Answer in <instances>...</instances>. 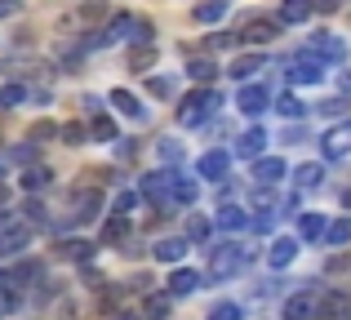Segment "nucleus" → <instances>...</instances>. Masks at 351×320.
Instances as JSON below:
<instances>
[{
    "mask_svg": "<svg viewBox=\"0 0 351 320\" xmlns=\"http://www.w3.org/2000/svg\"><path fill=\"white\" fill-rule=\"evenodd\" d=\"M343 205H347V209H351V187H347V191H343Z\"/></svg>",
    "mask_w": 351,
    "mask_h": 320,
    "instance_id": "52",
    "label": "nucleus"
},
{
    "mask_svg": "<svg viewBox=\"0 0 351 320\" xmlns=\"http://www.w3.org/2000/svg\"><path fill=\"white\" fill-rule=\"evenodd\" d=\"M173 173H178V169H173ZM173 173H169V169H156V173H147V178L138 182V196H147V200H160V205H165V200H169V187H173Z\"/></svg>",
    "mask_w": 351,
    "mask_h": 320,
    "instance_id": "7",
    "label": "nucleus"
},
{
    "mask_svg": "<svg viewBox=\"0 0 351 320\" xmlns=\"http://www.w3.org/2000/svg\"><path fill=\"white\" fill-rule=\"evenodd\" d=\"M311 53H316L320 62H343L347 58V45L338 40L334 32H316V36H311Z\"/></svg>",
    "mask_w": 351,
    "mask_h": 320,
    "instance_id": "8",
    "label": "nucleus"
},
{
    "mask_svg": "<svg viewBox=\"0 0 351 320\" xmlns=\"http://www.w3.org/2000/svg\"><path fill=\"white\" fill-rule=\"evenodd\" d=\"M227 14L223 0H209V5H196V23H218V18Z\"/></svg>",
    "mask_w": 351,
    "mask_h": 320,
    "instance_id": "34",
    "label": "nucleus"
},
{
    "mask_svg": "<svg viewBox=\"0 0 351 320\" xmlns=\"http://www.w3.org/2000/svg\"><path fill=\"white\" fill-rule=\"evenodd\" d=\"M289 80L293 85H320V80H325V62L316 58V53H298V58L289 62Z\"/></svg>",
    "mask_w": 351,
    "mask_h": 320,
    "instance_id": "3",
    "label": "nucleus"
},
{
    "mask_svg": "<svg viewBox=\"0 0 351 320\" xmlns=\"http://www.w3.org/2000/svg\"><path fill=\"white\" fill-rule=\"evenodd\" d=\"M293 258H298V241H293V236L271 241V254H267V262H271V267H289Z\"/></svg>",
    "mask_w": 351,
    "mask_h": 320,
    "instance_id": "16",
    "label": "nucleus"
},
{
    "mask_svg": "<svg viewBox=\"0 0 351 320\" xmlns=\"http://www.w3.org/2000/svg\"><path fill=\"white\" fill-rule=\"evenodd\" d=\"M49 182H53V173L45 169V164H27V169H23V187L27 191H45Z\"/></svg>",
    "mask_w": 351,
    "mask_h": 320,
    "instance_id": "23",
    "label": "nucleus"
},
{
    "mask_svg": "<svg viewBox=\"0 0 351 320\" xmlns=\"http://www.w3.org/2000/svg\"><path fill=\"white\" fill-rule=\"evenodd\" d=\"M196 289H200V276L187 271V267H178L169 276V289H165V294H169V298H187V294H196Z\"/></svg>",
    "mask_w": 351,
    "mask_h": 320,
    "instance_id": "15",
    "label": "nucleus"
},
{
    "mask_svg": "<svg viewBox=\"0 0 351 320\" xmlns=\"http://www.w3.org/2000/svg\"><path fill=\"white\" fill-rule=\"evenodd\" d=\"M209 320H245V312H240L236 303H218L214 312H209Z\"/></svg>",
    "mask_w": 351,
    "mask_h": 320,
    "instance_id": "40",
    "label": "nucleus"
},
{
    "mask_svg": "<svg viewBox=\"0 0 351 320\" xmlns=\"http://www.w3.org/2000/svg\"><path fill=\"white\" fill-rule=\"evenodd\" d=\"M227 169H232V156H227V151H205V156L196 160V173L200 178H209V182H223L227 178Z\"/></svg>",
    "mask_w": 351,
    "mask_h": 320,
    "instance_id": "11",
    "label": "nucleus"
},
{
    "mask_svg": "<svg viewBox=\"0 0 351 320\" xmlns=\"http://www.w3.org/2000/svg\"><path fill=\"white\" fill-rule=\"evenodd\" d=\"M263 147H267V134H263V130H249L245 138L236 143V156H245V160H258V156H263Z\"/></svg>",
    "mask_w": 351,
    "mask_h": 320,
    "instance_id": "19",
    "label": "nucleus"
},
{
    "mask_svg": "<svg viewBox=\"0 0 351 320\" xmlns=\"http://www.w3.org/2000/svg\"><path fill=\"white\" fill-rule=\"evenodd\" d=\"M276 112H280V116H289V121H298V116L307 112V107H302L293 94H280V98H276Z\"/></svg>",
    "mask_w": 351,
    "mask_h": 320,
    "instance_id": "33",
    "label": "nucleus"
},
{
    "mask_svg": "<svg viewBox=\"0 0 351 320\" xmlns=\"http://www.w3.org/2000/svg\"><path fill=\"white\" fill-rule=\"evenodd\" d=\"M134 23H138L134 14H116V18H112V27H107L103 36H107V40H125V36H134Z\"/></svg>",
    "mask_w": 351,
    "mask_h": 320,
    "instance_id": "29",
    "label": "nucleus"
},
{
    "mask_svg": "<svg viewBox=\"0 0 351 320\" xmlns=\"http://www.w3.org/2000/svg\"><path fill=\"white\" fill-rule=\"evenodd\" d=\"M187 71H191V76H196V80H200V85H205V80H214V76H218V67H214V58H196V62H191V67H187Z\"/></svg>",
    "mask_w": 351,
    "mask_h": 320,
    "instance_id": "37",
    "label": "nucleus"
},
{
    "mask_svg": "<svg viewBox=\"0 0 351 320\" xmlns=\"http://www.w3.org/2000/svg\"><path fill=\"white\" fill-rule=\"evenodd\" d=\"M98 14H107V9L98 5V0H89V5H80V18H98Z\"/></svg>",
    "mask_w": 351,
    "mask_h": 320,
    "instance_id": "48",
    "label": "nucleus"
},
{
    "mask_svg": "<svg viewBox=\"0 0 351 320\" xmlns=\"http://www.w3.org/2000/svg\"><path fill=\"white\" fill-rule=\"evenodd\" d=\"M32 245V227H5L0 232V258H14Z\"/></svg>",
    "mask_w": 351,
    "mask_h": 320,
    "instance_id": "13",
    "label": "nucleus"
},
{
    "mask_svg": "<svg viewBox=\"0 0 351 320\" xmlns=\"http://www.w3.org/2000/svg\"><path fill=\"white\" fill-rule=\"evenodd\" d=\"M258 67H263V58H258V53H245V58H236V62H232V76L240 80V85H245V80L254 76Z\"/></svg>",
    "mask_w": 351,
    "mask_h": 320,
    "instance_id": "30",
    "label": "nucleus"
},
{
    "mask_svg": "<svg viewBox=\"0 0 351 320\" xmlns=\"http://www.w3.org/2000/svg\"><path fill=\"white\" fill-rule=\"evenodd\" d=\"M49 134H53V125H49V121H40V125L32 130V138H49Z\"/></svg>",
    "mask_w": 351,
    "mask_h": 320,
    "instance_id": "50",
    "label": "nucleus"
},
{
    "mask_svg": "<svg viewBox=\"0 0 351 320\" xmlns=\"http://www.w3.org/2000/svg\"><path fill=\"white\" fill-rule=\"evenodd\" d=\"M236 107L245 116H263L267 107H271V94H267L263 85H240V94H236Z\"/></svg>",
    "mask_w": 351,
    "mask_h": 320,
    "instance_id": "9",
    "label": "nucleus"
},
{
    "mask_svg": "<svg viewBox=\"0 0 351 320\" xmlns=\"http://www.w3.org/2000/svg\"><path fill=\"white\" fill-rule=\"evenodd\" d=\"M169 200H178V205H191V200H196V182H191V178H182V173H173Z\"/></svg>",
    "mask_w": 351,
    "mask_h": 320,
    "instance_id": "28",
    "label": "nucleus"
},
{
    "mask_svg": "<svg viewBox=\"0 0 351 320\" xmlns=\"http://www.w3.org/2000/svg\"><path fill=\"white\" fill-rule=\"evenodd\" d=\"M311 18V0H280V27L285 23H307Z\"/></svg>",
    "mask_w": 351,
    "mask_h": 320,
    "instance_id": "21",
    "label": "nucleus"
},
{
    "mask_svg": "<svg viewBox=\"0 0 351 320\" xmlns=\"http://www.w3.org/2000/svg\"><path fill=\"white\" fill-rule=\"evenodd\" d=\"M23 98H27L23 85H5V89H0V107H18Z\"/></svg>",
    "mask_w": 351,
    "mask_h": 320,
    "instance_id": "39",
    "label": "nucleus"
},
{
    "mask_svg": "<svg viewBox=\"0 0 351 320\" xmlns=\"http://www.w3.org/2000/svg\"><path fill=\"white\" fill-rule=\"evenodd\" d=\"M214 107H218V94L214 89H191L187 98H182V107H178V125H205L209 116H214Z\"/></svg>",
    "mask_w": 351,
    "mask_h": 320,
    "instance_id": "1",
    "label": "nucleus"
},
{
    "mask_svg": "<svg viewBox=\"0 0 351 320\" xmlns=\"http://www.w3.org/2000/svg\"><path fill=\"white\" fill-rule=\"evenodd\" d=\"M134 40L138 45H152V23H147V18H138V23H134Z\"/></svg>",
    "mask_w": 351,
    "mask_h": 320,
    "instance_id": "43",
    "label": "nucleus"
},
{
    "mask_svg": "<svg viewBox=\"0 0 351 320\" xmlns=\"http://www.w3.org/2000/svg\"><path fill=\"white\" fill-rule=\"evenodd\" d=\"M182 241H209V218L191 214L187 218V236H182Z\"/></svg>",
    "mask_w": 351,
    "mask_h": 320,
    "instance_id": "36",
    "label": "nucleus"
},
{
    "mask_svg": "<svg viewBox=\"0 0 351 320\" xmlns=\"http://www.w3.org/2000/svg\"><path fill=\"white\" fill-rule=\"evenodd\" d=\"M316 316L320 320H347L351 316V298L343 294V289H329V294L316 298Z\"/></svg>",
    "mask_w": 351,
    "mask_h": 320,
    "instance_id": "6",
    "label": "nucleus"
},
{
    "mask_svg": "<svg viewBox=\"0 0 351 320\" xmlns=\"http://www.w3.org/2000/svg\"><path fill=\"white\" fill-rule=\"evenodd\" d=\"M285 320H316V294L311 289H302V294H293L289 303H285Z\"/></svg>",
    "mask_w": 351,
    "mask_h": 320,
    "instance_id": "14",
    "label": "nucleus"
},
{
    "mask_svg": "<svg viewBox=\"0 0 351 320\" xmlns=\"http://www.w3.org/2000/svg\"><path fill=\"white\" fill-rule=\"evenodd\" d=\"M112 107H116L120 116H129V121H143V116H147V107L138 103L129 89H112Z\"/></svg>",
    "mask_w": 351,
    "mask_h": 320,
    "instance_id": "18",
    "label": "nucleus"
},
{
    "mask_svg": "<svg viewBox=\"0 0 351 320\" xmlns=\"http://www.w3.org/2000/svg\"><path fill=\"white\" fill-rule=\"evenodd\" d=\"M285 173H289V169H285L280 156H258L254 160V182H263V187H276Z\"/></svg>",
    "mask_w": 351,
    "mask_h": 320,
    "instance_id": "12",
    "label": "nucleus"
},
{
    "mask_svg": "<svg viewBox=\"0 0 351 320\" xmlns=\"http://www.w3.org/2000/svg\"><path fill=\"white\" fill-rule=\"evenodd\" d=\"M152 94H156V98H169V94H173V85H169V80H160V76H156V80H152Z\"/></svg>",
    "mask_w": 351,
    "mask_h": 320,
    "instance_id": "45",
    "label": "nucleus"
},
{
    "mask_svg": "<svg viewBox=\"0 0 351 320\" xmlns=\"http://www.w3.org/2000/svg\"><path fill=\"white\" fill-rule=\"evenodd\" d=\"M23 9V0H0V18H14Z\"/></svg>",
    "mask_w": 351,
    "mask_h": 320,
    "instance_id": "47",
    "label": "nucleus"
},
{
    "mask_svg": "<svg viewBox=\"0 0 351 320\" xmlns=\"http://www.w3.org/2000/svg\"><path fill=\"white\" fill-rule=\"evenodd\" d=\"M280 36V18H249L245 27H240V40L245 45H267Z\"/></svg>",
    "mask_w": 351,
    "mask_h": 320,
    "instance_id": "4",
    "label": "nucleus"
},
{
    "mask_svg": "<svg viewBox=\"0 0 351 320\" xmlns=\"http://www.w3.org/2000/svg\"><path fill=\"white\" fill-rule=\"evenodd\" d=\"M325 241H329V245H351V218L329 223V227H325Z\"/></svg>",
    "mask_w": 351,
    "mask_h": 320,
    "instance_id": "31",
    "label": "nucleus"
},
{
    "mask_svg": "<svg viewBox=\"0 0 351 320\" xmlns=\"http://www.w3.org/2000/svg\"><path fill=\"white\" fill-rule=\"evenodd\" d=\"M173 312V298L169 294H147V303H143V316L147 320H165Z\"/></svg>",
    "mask_w": 351,
    "mask_h": 320,
    "instance_id": "22",
    "label": "nucleus"
},
{
    "mask_svg": "<svg viewBox=\"0 0 351 320\" xmlns=\"http://www.w3.org/2000/svg\"><path fill=\"white\" fill-rule=\"evenodd\" d=\"M320 151H325L329 160H343V156H351V121H343V125H334V130L320 138Z\"/></svg>",
    "mask_w": 351,
    "mask_h": 320,
    "instance_id": "5",
    "label": "nucleus"
},
{
    "mask_svg": "<svg viewBox=\"0 0 351 320\" xmlns=\"http://www.w3.org/2000/svg\"><path fill=\"white\" fill-rule=\"evenodd\" d=\"M23 214H27V227H49V214H45V205H40V200H27V205H23Z\"/></svg>",
    "mask_w": 351,
    "mask_h": 320,
    "instance_id": "35",
    "label": "nucleus"
},
{
    "mask_svg": "<svg viewBox=\"0 0 351 320\" xmlns=\"http://www.w3.org/2000/svg\"><path fill=\"white\" fill-rule=\"evenodd\" d=\"M320 178H325V164H298V187H320Z\"/></svg>",
    "mask_w": 351,
    "mask_h": 320,
    "instance_id": "32",
    "label": "nucleus"
},
{
    "mask_svg": "<svg viewBox=\"0 0 351 320\" xmlns=\"http://www.w3.org/2000/svg\"><path fill=\"white\" fill-rule=\"evenodd\" d=\"M134 71H152L156 67V49L152 45H143V49H134V62H129Z\"/></svg>",
    "mask_w": 351,
    "mask_h": 320,
    "instance_id": "38",
    "label": "nucleus"
},
{
    "mask_svg": "<svg viewBox=\"0 0 351 320\" xmlns=\"http://www.w3.org/2000/svg\"><path fill=\"white\" fill-rule=\"evenodd\" d=\"M311 9H316V14H338L343 0H311Z\"/></svg>",
    "mask_w": 351,
    "mask_h": 320,
    "instance_id": "44",
    "label": "nucleus"
},
{
    "mask_svg": "<svg viewBox=\"0 0 351 320\" xmlns=\"http://www.w3.org/2000/svg\"><path fill=\"white\" fill-rule=\"evenodd\" d=\"M245 267V249L240 245H214L209 249V280H227Z\"/></svg>",
    "mask_w": 351,
    "mask_h": 320,
    "instance_id": "2",
    "label": "nucleus"
},
{
    "mask_svg": "<svg viewBox=\"0 0 351 320\" xmlns=\"http://www.w3.org/2000/svg\"><path fill=\"white\" fill-rule=\"evenodd\" d=\"M134 205H138V191H125V196L116 200V209H120V214H125V209H134Z\"/></svg>",
    "mask_w": 351,
    "mask_h": 320,
    "instance_id": "49",
    "label": "nucleus"
},
{
    "mask_svg": "<svg viewBox=\"0 0 351 320\" xmlns=\"http://www.w3.org/2000/svg\"><path fill=\"white\" fill-rule=\"evenodd\" d=\"M116 320H138V316H116Z\"/></svg>",
    "mask_w": 351,
    "mask_h": 320,
    "instance_id": "53",
    "label": "nucleus"
},
{
    "mask_svg": "<svg viewBox=\"0 0 351 320\" xmlns=\"http://www.w3.org/2000/svg\"><path fill=\"white\" fill-rule=\"evenodd\" d=\"M89 134H94L98 143H120V138H116L120 130H116V121H112V116H94V121H89Z\"/></svg>",
    "mask_w": 351,
    "mask_h": 320,
    "instance_id": "27",
    "label": "nucleus"
},
{
    "mask_svg": "<svg viewBox=\"0 0 351 320\" xmlns=\"http://www.w3.org/2000/svg\"><path fill=\"white\" fill-rule=\"evenodd\" d=\"M62 143L67 147H85V125H62Z\"/></svg>",
    "mask_w": 351,
    "mask_h": 320,
    "instance_id": "41",
    "label": "nucleus"
},
{
    "mask_svg": "<svg viewBox=\"0 0 351 320\" xmlns=\"http://www.w3.org/2000/svg\"><path fill=\"white\" fill-rule=\"evenodd\" d=\"M218 227H223V232H245V227H249V214L240 205H223V209H218Z\"/></svg>",
    "mask_w": 351,
    "mask_h": 320,
    "instance_id": "20",
    "label": "nucleus"
},
{
    "mask_svg": "<svg viewBox=\"0 0 351 320\" xmlns=\"http://www.w3.org/2000/svg\"><path fill=\"white\" fill-rule=\"evenodd\" d=\"M58 254H62V258H71V262H89L94 245H89V241H76V236H71V241H62V245H58Z\"/></svg>",
    "mask_w": 351,
    "mask_h": 320,
    "instance_id": "26",
    "label": "nucleus"
},
{
    "mask_svg": "<svg viewBox=\"0 0 351 320\" xmlns=\"http://www.w3.org/2000/svg\"><path fill=\"white\" fill-rule=\"evenodd\" d=\"M125 236H129V218L125 214H112L103 223V245H116V241H125Z\"/></svg>",
    "mask_w": 351,
    "mask_h": 320,
    "instance_id": "25",
    "label": "nucleus"
},
{
    "mask_svg": "<svg viewBox=\"0 0 351 320\" xmlns=\"http://www.w3.org/2000/svg\"><path fill=\"white\" fill-rule=\"evenodd\" d=\"M103 214V191H76L71 196V223H89Z\"/></svg>",
    "mask_w": 351,
    "mask_h": 320,
    "instance_id": "10",
    "label": "nucleus"
},
{
    "mask_svg": "<svg viewBox=\"0 0 351 320\" xmlns=\"http://www.w3.org/2000/svg\"><path fill=\"white\" fill-rule=\"evenodd\" d=\"M45 271H40V262H23V267L14 271V280H40Z\"/></svg>",
    "mask_w": 351,
    "mask_h": 320,
    "instance_id": "42",
    "label": "nucleus"
},
{
    "mask_svg": "<svg viewBox=\"0 0 351 320\" xmlns=\"http://www.w3.org/2000/svg\"><path fill=\"white\" fill-rule=\"evenodd\" d=\"M160 156H165V160H173V164H178V156H182V147H178V143H160Z\"/></svg>",
    "mask_w": 351,
    "mask_h": 320,
    "instance_id": "46",
    "label": "nucleus"
},
{
    "mask_svg": "<svg viewBox=\"0 0 351 320\" xmlns=\"http://www.w3.org/2000/svg\"><path fill=\"white\" fill-rule=\"evenodd\" d=\"M152 254L160 262H182V258H187V241H182V236H165V241H156Z\"/></svg>",
    "mask_w": 351,
    "mask_h": 320,
    "instance_id": "17",
    "label": "nucleus"
},
{
    "mask_svg": "<svg viewBox=\"0 0 351 320\" xmlns=\"http://www.w3.org/2000/svg\"><path fill=\"white\" fill-rule=\"evenodd\" d=\"M343 89H347V94H351V67L343 71Z\"/></svg>",
    "mask_w": 351,
    "mask_h": 320,
    "instance_id": "51",
    "label": "nucleus"
},
{
    "mask_svg": "<svg viewBox=\"0 0 351 320\" xmlns=\"http://www.w3.org/2000/svg\"><path fill=\"white\" fill-rule=\"evenodd\" d=\"M325 214H302L298 218V236H302V241H320V236H325Z\"/></svg>",
    "mask_w": 351,
    "mask_h": 320,
    "instance_id": "24",
    "label": "nucleus"
}]
</instances>
